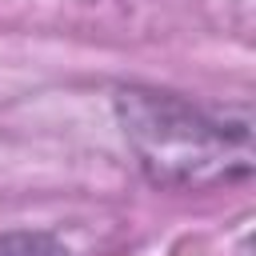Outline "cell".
Segmentation results:
<instances>
[{"label": "cell", "mask_w": 256, "mask_h": 256, "mask_svg": "<svg viewBox=\"0 0 256 256\" xmlns=\"http://www.w3.org/2000/svg\"><path fill=\"white\" fill-rule=\"evenodd\" d=\"M124 136L160 184H212L252 168L248 120L220 124L168 92H120Z\"/></svg>", "instance_id": "cell-1"}, {"label": "cell", "mask_w": 256, "mask_h": 256, "mask_svg": "<svg viewBox=\"0 0 256 256\" xmlns=\"http://www.w3.org/2000/svg\"><path fill=\"white\" fill-rule=\"evenodd\" d=\"M0 256H68L44 232H8L0 236Z\"/></svg>", "instance_id": "cell-2"}]
</instances>
